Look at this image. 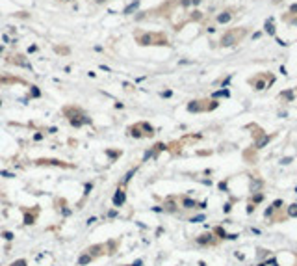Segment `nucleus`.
<instances>
[{"mask_svg":"<svg viewBox=\"0 0 297 266\" xmlns=\"http://www.w3.org/2000/svg\"><path fill=\"white\" fill-rule=\"evenodd\" d=\"M60 2H71V0H60Z\"/></svg>","mask_w":297,"mask_h":266,"instance_id":"nucleus-25","label":"nucleus"},{"mask_svg":"<svg viewBox=\"0 0 297 266\" xmlns=\"http://www.w3.org/2000/svg\"><path fill=\"white\" fill-rule=\"evenodd\" d=\"M124 201H126V194H124L123 188H119L115 194H113V205H115V207H123Z\"/></svg>","mask_w":297,"mask_h":266,"instance_id":"nucleus-9","label":"nucleus"},{"mask_svg":"<svg viewBox=\"0 0 297 266\" xmlns=\"http://www.w3.org/2000/svg\"><path fill=\"white\" fill-rule=\"evenodd\" d=\"M230 19H232V11H230V9H226V11H223V13L217 15V22H221V24L228 22Z\"/></svg>","mask_w":297,"mask_h":266,"instance_id":"nucleus-11","label":"nucleus"},{"mask_svg":"<svg viewBox=\"0 0 297 266\" xmlns=\"http://www.w3.org/2000/svg\"><path fill=\"white\" fill-rule=\"evenodd\" d=\"M54 50H56L58 54H69V49H67V47H54Z\"/></svg>","mask_w":297,"mask_h":266,"instance_id":"nucleus-16","label":"nucleus"},{"mask_svg":"<svg viewBox=\"0 0 297 266\" xmlns=\"http://www.w3.org/2000/svg\"><path fill=\"white\" fill-rule=\"evenodd\" d=\"M265 78H267V75L253 76V78H249V84L255 86V89H264V88H265Z\"/></svg>","mask_w":297,"mask_h":266,"instance_id":"nucleus-8","label":"nucleus"},{"mask_svg":"<svg viewBox=\"0 0 297 266\" xmlns=\"http://www.w3.org/2000/svg\"><path fill=\"white\" fill-rule=\"evenodd\" d=\"M37 212H39V209H34V210H26L24 209V223L26 225H32L34 221H36Z\"/></svg>","mask_w":297,"mask_h":266,"instance_id":"nucleus-10","label":"nucleus"},{"mask_svg":"<svg viewBox=\"0 0 297 266\" xmlns=\"http://www.w3.org/2000/svg\"><path fill=\"white\" fill-rule=\"evenodd\" d=\"M36 164H37V166H60V167H67V164H63L61 160H56V158H37Z\"/></svg>","mask_w":297,"mask_h":266,"instance_id":"nucleus-6","label":"nucleus"},{"mask_svg":"<svg viewBox=\"0 0 297 266\" xmlns=\"http://www.w3.org/2000/svg\"><path fill=\"white\" fill-rule=\"evenodd\" d=\"M9 266H28V263H26V259H19L15 263H11Z\"/></svg>","mask_w":297,"mask_h":266,"instance_id":"nucleus-17","label":"nucleus"},{"mask_svg":"<svg viewBox=\"0 0 297 266\" xmlns=\"http://www.w3.org/2000/svg\"><path fill=\"white\" fill-rule=\"evenodd\" d=\"M91 261H93V257L89 255L87 251H84V253H82V255H80V259H78V264H80V266H84V264L91 263Z\"/></svg>","mask_w":297,"mask_h":266,"instance_id":"nucleus-13","label":"nucleus"},{"mask_svg":"<svg viewBox=\"0 0 297 266\" xmlns=\"http://www.w3.org/2000/svg\"><path fill=\"white\" fill-rule=\"evenodd\" d=\"M138 6H139V0H134V2H132L130 6H126V7H124V9H123V13H124V15L132 13V11H134V9H136V7H138Z\"/></svg>","mask_w":297,"mask_h":266,"instance_id":"nucleus-15","label":"nucleus"},{"mask_svg":"<svg viewBox=\"0 0 297 266\" xmlns=\"http://www.w3.org/2000/svg\"><path fill=\"white\" fill-rule=\"evenodd\" d=\"M202 220H204V216H197V218H193L191 221H195V223H197V221H202Z\"/></svg>","mask_w":297,"mask_h":266,"instance_id":"nucleus-22","label":"nucleus"},{"mask_svg":"<svg viewBox=\"0 0 297 266\" xmlns=\"http://www.w3.org/2000/svg\"><path fill=\"white\" fill-rule=\"evenodd\" d=\"M7 63H15V65H21V67H28L30 69V63L28 60H26L24 56H21V54H13V56H7L6 58Z\"/></svg>","mask_w":297,"mask_h":266,"instance_id":"nucleus-5","label":"nucleus"},{"mask_svg":"<svg viewBox=\"0 0 297 266\" xmlns=\"http://www.w3.org/2000/svg\"><path fill=\"white\" fill-rule=\"evenodd\" d=\"M264 30L269 34V36H275V26H273V19H267L264 22Z\"/></svg>","mask_w":297,"mask_h":266,"instance_id":"nucleus-12","label":"nucleus"},{"mask_svg":"<svg viewBox=\"0 0 297 266\" xmlns=\"http://www.w3.org/2000/svg\"><path fill=\"white\" fill-rule=\"evenodd\" d=\"M290 216H297V205L290 207Z\"/></svg>","mask_w":297,"mask_h":266,"instance_id":"nucleus-21","label":"nucleus"},{"mask_svg":"<svg viewBox=\"0 0 297 266\" xmlns=\"http://www.w3.org/2000/svg\"><path fill=\"white\" fill-rule=\"evenodd\" d=\"M128 134L134 136V138H151L154 134V128L148 123H136L128 128Z\"/></svg>","mask_w":297,"mask_h":266,"instance_id":"nucleus-3","label":"nucleus"},{"mask_svg":"<svg viewBox=\"0 0 297 266\" xmlns=\"http://www.w3.org/2000/svg\"><path fill=\"white\" fill-rule=\"evenodd\" d=\"M195 205H197V203L191 201V199H184V207H186V209H193Z\"/></svg>","mask_w":297,"mask_h":266,"instance_id":"nucleus-18","label":"nucleus"},{"mask_svg":"<svg viewBox=\"0 0 297 266\" xmlns=\"http://www.w3.org/2000/svg\"><path fill=\"white\" fill-rule=\"evenodd\" d=\"M197 242H199V244H212V242H214V238H212V234H201V236H199L197 238Z\"/></svg>","mask_w":297,"mask_h":266,"instance_id":"nucleus-14","label":"nucleus"},{"mask_svg":"<svg viewBox=\"0 0 297 266\" xmlns=\"http://www.w3.org/2000/svg\"><path fill=\"white\" fill-rule=\"evenodd\" d=\"M214 97H228V91H226V89H221V91L214 93Z\"/></svg>","mask_w":297,"mask_h":266,"instance_id":"nucleus-19","label":"nucleus"},{"mask_svg":"<svg viewBox=\"0 0 297 266\" xmlns=\"http://www.w3.org/2000/svg\"><path fill=\"white\" fill-rule=\"evenodd\" d=\"M136 41H138V45L141 47H148V45H163L167 47L169 45V41H167V36L162 32H141V30H138V32L134 34Z\"/></svg>","mask_w":297,"mask_h":266,"instance_id":"nucleus-1","label":"nucleus"},{"mask_svg":"<svg viewBox=\"0 0 297 266\" xmlns=\"http://www.w3.org/2000/svg\"><path fill=\"white\" fill-rule=\"evenodd\" d=\"M63 114L67 115V119H69V121H71V119H74V117L85 115V114H84V112H82L78 106H65V108H63Z\"/></svg>","mask_w":297,"mask_h":266,"instance_id":"nucleus-7","label":"nucleus"},{"mask_svg":"<svg viewBox=\"0 0 297 266\" xmlns=\"http://www.w3.org/2000/svg\"><path fill=\"white\" fill-rule=\"evenodd\" d=\"M189 2H191V4H199V2H201V0H189Z\"/></svg>","mask_w":297,"mask_h":266,"instance_id":"nucleus-24","label":"nucleus"},{"mask_svg":"<svg viewBox=\"0 0 297 266\" xmlns=\"http://www.w3.org/2000/svg\"><path fill=\"white\" fill-rule=\"evenodd\" d=\"M216 234H219L221 238H225V236H226V233H225V231H223L221 227H216Z\"/></svg>","mask_w":297,"mask_h":266,"instance_id":"nucleus-20","label":"nucleus"},{"mask_svg":"<svg viewBox=\"0 0 297 266\" xmlns=\"http://www.w3.org/2000/svg\"><path fill=\"white\" fill-rule=\"evenodd\" d=\"M290 11H292V13H295V11H297V4H294V6L290 7Z\"/></svg>","mask_w":297,"mask_h":266,"instance_id":"nucleus-23","label":"nucleus"},{"mask_svg":"<svg viewBox=\"0 0 297 266\" xmlns=\"http://www.w3.org/2000/svg\"><path fill=\"white\" fill-rule=\"evenodd\" d=\"M245 34H247L245 28H232V30L223 34L219 43H221V47H232V45H236V43H240L241 39L245 37Z\"/></svg>","mask_w":297,"mask_h":266,"instance_id":"nucleus-2","label":"nucleus"},{"mask_svg":"<svg viewBox=\"0 0 297 266\" xmlns=\"http://www.w3.org/2000/svg\"><path fill=\"white\" fill-rule=\"evenodd\" d=\"M217 101H191L189 104H187V112H210L214 110V108H217Z\"/></svg>","mask_w":297,"mask_h":266,"instance_id":"nucleus-4","label":"nucleus"}]
</instances>
